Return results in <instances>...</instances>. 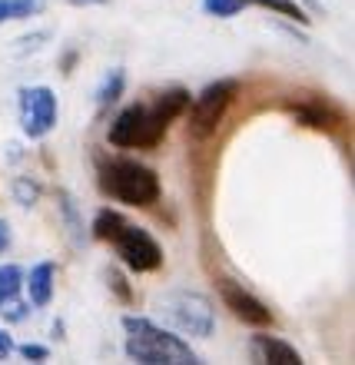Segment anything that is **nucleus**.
<instances>
[{
  "label": "nucleus",
  "mask_w": 355,
  "mask_h": 365,
  "mask_svg": "<svg viewBox=\"0 0 355 365\" xmlns=\"http://www.w3.org/2000/svg\"><path fill=\"white\" fill-rule=\"evenodd\" d=\"M93 236L113 246L126 269L156 272L160 266H163V250H160V242H156L143 226H136V222L126 220L123 212L100 210L96 212V220H93Z\"/></svg>",
  "instance_id": "1"
},
{
  "label": "nucleus",
  "mask_w": 355,
  "mask_h": 365,
  "mask_svg": "<svg viewBox=\"0 0 355 365\" xmlns=\"http://www.w3.org/2000/svg\"><path fill=\"white\" fill-rule=\"evenodd\" d=\"M126 346L123 352L143 365H200L192 346L176 332H166L146 316H123Z\"/></svg>",
  "instance_id": "2"
},
{
  "label": "nucleus",
  "mask_w": 355,
  "mask_h": 365,
  "mask_svg": "<svg viewBox=\"0 0 355 365\" xmlns=\"http://www.w3.org/2000/svg\"><path fill=\"white\" fill-rule=\"evenodd\" d=\"M96 182L110 200L140 206V210L153 206L160 200V192H163L156 170H150L146 163H136V160H100Z\"/></svg>",
  "instance_id": "3"
},
{
  "label": "nucleus",
  "mask_w": 355,
  "mask_h": 365,
  "mask_svg": "<svg viewBox=\"0 0 355 365\" xmlns=\"http://www.w3.org/2000/svg\"><path fill=\"white\" fill-rule=\"evenodd\" d=\"M156 312L180 332V336H196L206 339L216 329V309L202 292L192 289H173L156 299Z\"/></svg>",
  "instance_id": "4"
},
{
  "label": "nucleus",
  "mask_w": 355,
  "mask_h": 365,
  "mask_svg": "<svg viewBox=\"0 0 355 365\" xmlns=\"http://www.w3.org/2000/svg\"><path fill=\"white\" fill-rule=\"evenodd\" d=\"M166 126L150 113V103H133L113 116L106 130V140L116 150H153L163 143Z\"/></svg>",
  "instance_id": "5"
},
{
  "label": "nucleus",
  "mask_w": 355,
  "mask_h": 365,
  "mask_svg": "<svg viewBox=\"0 0 355 365\" xmlns=\"http://www.w3.org/2000/svg\"><path fill=\"white\" fill-rule=\"evenodd\" d=\"M240 93V83L236 80H212L206 87L200 90V96L192 100V110H190V136L192 140H210L216 133V126L222 123L226 110L232 106Z\"/></svg>",
  "instance_id": "6"
},
{
  "label": "nucleus",
  "mask_w": 355,
  "mask_h": 365,
  "mask_svg": "<svg viewBox=\"0 0 355 365\" xmlns=\"http://www.w3.org/2000/svg\"><path fill=\"white\" fill-rule=\"evenodd\" d=\"M60 106L57 93L50 87H24L20 90V130L30 140H43V136L57 126Z\"/></svg>",
  "instance_id": "7"
},
{
  "label": "nucleus",
  "mask_w": 355,
  "mask_h": 365,
  "mask_svg": "<svg viewBox=\"0 0 355 365\" xmlns=\"http://www.w3.org/2000/svg\"><path fill=\"white\" fill-rule=\"evenodd\" d=\"M220 296H222V302H226V309H230L240 322H246V326L266 329L276 322V319H272V309H269L262 299L252 296L249 289H242L240 282H232V279H220Z\"/></svg>",
  "instance_id": "8"
},
{
  "label": "nucleus",
  "mask_w": 355,
  "mask_h": 365,
  "mask_svg": "<svg viewBox=\"0 0 355 365\" xmlns=\"http://www.w3.org/2000/svg\"><path fill=\"white\" fill-rule=\"evenodd\" d=\"M289 113L296 116V123L309 126V130H336L342 123L336 106L329 100H319V96H302L296 103H289Z\"/></svg>",
  "instance_id": "9"
},
{
  "label": "nucleus",
  "mask_w": 355,
  "mask_h": 365,
  "mask_svg": "<svg viewBox=\"0 0 355 365\" xmlns=\"http://www.w3.org/2000/svg\"><path fill=\"white\" fill-rule=\"evenodd\" d=\"M249 349H252V356L259 359V362H269V365H302V356L296 352V346H289V342H282L279 336H269V332L252 336Z\"/></svg>",
  "instance_id": "10"
},
{
  "label": "nucleus",
  "mask_w": 355,
  "mask_h": 365,
  "mask_svg": "<svg viewBox=\"0 0 355 365\" xmlns=\"http://www.w3.org/2000/svg\"><path fill=\"white\" fill-rule=\"evenodd\" d=\"M53 286H57V266L53 262H37L30 276H24V289H27L30 296V306H50V299H53Z\"/></svg>",
  "instance_id": "11"
},
{
  "label": "nucleus",
  "mask_w": 355,
  "mask_h": 365,
  "mask_svg": "<svg viewBox=\"0 0 355 365\" xmlns=\"http://www.w3.org/2000/svg\"><path fill=\"white\" fill-rule=\"evenodd\" d=\"M186 110H190V90H182V87L163 90V93H156V100L150 103V113H153L156 120L166 126V130H170V123H173V120H180Z\"/></svg>",
  "instance_id": "12"
},
{
  "label": "nucleus",
  "mask_w": 355,
  "mask_h": 365,
  "mask_svg": "<svg viewBox=\"0 0 355 365\" xmlns=\"http://www.w3.org/2000/svg\"><path fill=\"white\" fill-rule=\"evenodd\" d=\"M123 87H126L123 67H113L103 80H100V87H96V110H100V113H106V110H110V106L123 96Z\"/></svg>",
  "instance_id": "13"
},
{
  "label": "nucleus",
  "mask_w": 355,
  "mask_h": 365,
  "mask_svg": "<svg viewBox=\"0 0 355 365\" xmlns=\"http://www.w3.org/2000/svg\"><path fill=\"white\" fill-rule=\"evenodd\" d=\"M20 289H24V269L17 262H4L0 266V306L14 302L20 296Z\"/></svg>",
  "instance_id": "14"
},
{
  "label": "nucleus",
  "mask_w": 355,
  "mask_h": 365,
  "mask_svg": "<svg viewBox=\"0 0 355 365\" xmlns=\"http://www.w3.org/2000/svg\"><path fill=\"white\" fill-rule=\"evenodd\" d=\"M57 200H60V212H63V222H67V232H70V240H73V246H83V220H80L73 196L67 190H60Z\"/></svg>",
  "instance_id": "15"
},
{
  "label": "nucleus",
  "mask_w": 355,
  "mask_h": 365,
  "mask_svg": "<svg viewBox=\"0 0 355 365\" xmlns=\"http://www.w3.org/2000/svg\"><path fill=\"white\" fill-rule=\"evenodd\" d=\"M40 0H0V24H10V20H27L34 14H40Z\"/></svg>",
  "instance_id": "16"
},
{
  "label": "nucleus",
  "mask_w": 355,
  "mask_h": 365,
  "mask_svg": "<svg viewBox=\"0 0 355 365\" xmlns=\"http://www.w3.org/2000/svg\"><path fill=\"white\" fill-rule=\"evenodd\" d=\"M246 7H249L246 0H202V10H206L210 17H220V20L236 17V14H242Z\"/></svg>",
  "instance_id": "17"
},
{
  "label": "nucleus",
  "mask_w": 355,
  "mask_h": 365,
  "mask_svg": "<svg viewBox=\"0 0 355 365\" xmlns=\"http://www.w3.org/2000/svg\"><path fill=\"white\" fill-rule=\"evenodd\" d=\"M246 4H259V7L276 10V14H282V17H289V20H299V24H309L306 10L299 7L296 0H246Z\"/></svg>",
  "instance_id": "18"
},
{
  "label": "nucleus",
  "mask_w": 355,
  "mask_h": 365,
  "mask_svg": "<svg viewBox=\"0 0 355 365\" xmlns=\"http://www.w3.org/2000/svg\"><path fill=\"white\" fill-rule=\"evenodd\" d=\"M14 196H17L20 206H34L40 200V186L34 180H27V176H17L14 180Z\"/></svg>",
  "instance_id": "19"
},
{
  "label": "nucleus",
  "mask_w": 355,
  "mask_h": 365,
  "mask_svg": "<svg viewBox=\"0 0 355 365\" xmlns=\"http://www.w3.org/2000/svg\"><path fill=\"white\" fill-rule=\"evenodd\" d=\"M106 282H110V292H113L120 302H126V306L133 302V289H130V282H126V276L120 269H110V272H106Z\"/></svg>",
  "instance_id": "20"
},
{
  "label": "nucleus",
  "mask_w": 355,
  "mask_h": 365,
  "mask_svg": "<svg viewBox=\"0 0 355 365\" xmlns=\"http://www.w3.org/2000/svg\"><path fill=\"white\" fill-rule=\"evenodd\" d=\"M14 352H20L27 362H47V359H50V349L40 346V342H24V346H14Z\"/></svg>",
  "instance_id": "21"
},
{
  "label": "nucleus",
  "mask_w": 355,
  "mask_h": 365,
  "mask_svg": "<svg viewBox=\"0 0 355 365\" xmlns=\"http://www.w3.org/2000/svg\"><path fill=\"white\" fill-rule=\"evenodd\" d=\"M10 356H14V339L0 329V359H10Z\"/></svg>",
  "instance_id": "22"
},
{
  "label": "nucleus",
  "mask_w": 355,
  "mask_h": 365,
  "mask_svg": "<svg viewBox=\"0 0 355 365\" xmlns=\"http://www.w3.org/2000/svg\"><path fill=\"white\" fill-rule=\"evenodd\" d=\"M10 250V222L0 220V256Z\"/></svg>",
  "instance_id": "23"
},
{
  "label": "nucleus",
  "mask_w": 355,
  "mask_h": 365,
  "mask_svg": "<svg viewBox=\"0 0 355 365\" xmlns=\"http://www.w3.org/2000/svg\"><path fill=\"white\" fill-rule=\"evenodd\" d=\"M73 7H96V4H106V0H67Z\"/></svg>",
  "instance_id": "24"
},
{
  "label": "nucleus",
  "mask_w": 355,
  "mask_h": 365,
  "mask_svg": "<svg viewBox=\"0 0 355 365\" xmlns=\"http://www.w3.org/2000/svg\"><path fill=\"white\" fill-rule=\"evenodd\" d=\"M73 63H77V53H67V57H63V73H70Z\"/></svg>",
  "instance_id": "25"
}]
</instances>
